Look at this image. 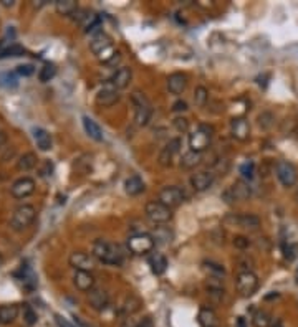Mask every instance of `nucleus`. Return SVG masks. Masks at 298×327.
<instances>
[{
  "label": "nucleus",
  "instance_id": "obj_51",
  "mask_svg": "<svg viewBox=\"0 0 298 327\" xmlns=\"http://www.w3.org/2000/svg\"><path fill=\"white\" fill-rule=\"evenodd\" d=\"M237 327H247V322H245L244 317H238L237 319Z\"/></svg>",
  "mask_w": 298,
  "mask_h": 327
},
{
  "label": "nucleus",
  "instance_id": "obj_13",
  "mask_svg": "<svg viewBox=\"0 0 298 327\" xmlns=\"http://www.w3.org/2000/svg\"><path fill=\"white\" fill-rule=\"evenodd\" d=\"M70 266H73L77 271H91L95 268V258L86 255L83 251H74L70 255Z\"/></svg>",
  "mask_w": 298,
  "mask_h": 327
},
{
  "label": "nucleus",
  "instance_id": "obj_19",
  "mask_svg": "<svg viewBox=\"0 0 298 327\" xmlns=\"http://www.w3.org/2000/svg\"><path fill=\"white\" fill-rule=\"evenodd\" d=\"M133 78V71L128 66H121V68H118L115 71V74L111 76V85L116 89H123L129 85V81Z\"/></svg>",
  "mask_w": 298,
  "mask_h": 327
},
{
  "label": "nucleus",
  "instance_id": "obj_28",
  "mask_svg": "<svg viewBox=\"0 0 298 327\" xmlns=\"http://www.w3.org/2000/svg\"><path fill=\"white\" fill-rule=\"evenodd\" d=\"M83 128H85L86 134L91 139L98 140V142H100V140H103V131H101V128L93 121L91 117L83 116Z\"/></svg>",
  "mask_w": 298,
  "mask_h": 327
},
{
  "label": "nucleus",
  "instance_id": "obj_3",
  "mask_svg": "<svg viewBox=\"0 0 298 327\" xmlns=\"http://www.w3.org/2000/svg\"><path fill=\"white\" fill-rule=\"evenodd\" d=\"M36 218V210L33 205H20L15 208V212L12 215L10 227L15 232H22V230L28 228Z\"/></svg>",
  "mask_w": 298,
  "mask_h": 327
},
{
  "label": "nucleus",
  "instance_id": "obj_9",
  "mask_svg": "<svg viewBox=\"0 0 298 327\" xmlns=\"http://www.w3.org/2000/svg\"><path fill=\"white\" fill-rule=\"evenodd\" d=\"M275 172H277V177L283 187H293L298 180V170L288 160H278L275 166Z\"/></svg>",
  "mask_w": 298,
  "mask_h": 327
},
{
  "label": "nucleus",
  "instance_id": "obj_35",
  "mask_svg": "<svg viewBox=\"0 0 298 327\" xmlns=\"http://www.w3.org/2000/svg\"><path fill=\"white\" fill-rule=\"evenodd\" d=\"M57 74V68H55V65H50V63H47L43 66V68L40 70V73H39V78H40V81L42 83H47V81H50L51 78H53Z\"/></svg>",
  "mask_w": 298,
  "mask_h": 327
},
{
  "label": "nucleus",
  "instance_id": "obj_18",
  "mask_svg": "<svg viewBox=\"0 0 298 327\" xmlns=\"http://www.w3.org/2000/svg\"><path fill=\"white\" fill-rule=\"evenodd\" d=\"M73 282L80 291H91L95 286V276L91 271H74Z\"/></svg>",
  "mask_w": 298,
  "mask_h": 327
},
{
  "label": "nucleus",
  "instance_id": "obj_6",
  "mask_svg": "<svg viewBox=\"0 0 298 327\" xmlns=\"http://www.w3.org/2000/svg\"><path fill=\"white\" fill-rule=\"evenodd\" d=\"M214 129L207 124H200L197 131H194L192 134H189V147L194 152H202L211 144V137H212Z\"/></svg>",
  "mask_w": 298,
  "mask_h": 327
},
{
  "label": "nucleus",
  "instance_id": "obj_36",
  "mask_svg": "<svg viewBox=\"0 0 298 327\" xmlns=\"http://www.w3.org/2000/svg\"><path fill=\"white\" fill-rule=\"evenodd\" d=\"M209 99V91L204 86H197L196 91H194V103L197 104V106H204Z\"/></svg>",
  "mask_w": 298,
  "mask_h": 327
},
{
  "label": "nucleus",
  "instance_id": "obj_43",
  "mask_svg": "<svg viewBox=\"0 0 298 327\" xmlns=\"http://www.w3.org/2000/svg\"><path fill=\"white\" fill-rule=\"evenodd\" d=\"M17 73L22 74V76H32L35 73V68H33V65H20V66H17Z\"/></svg>",
  "mask_w": 298,
  "mask_h": 327
},
{
  "label": "nucleus",
  "instance_id": "obj_52",
  "mask_svg": "<svg viewBox=\"0 0 298 327\" xmlns=\"http://www.w3.org/2000/svg\"><path fill=\"white\" fill-rule=\"evenodd\" d=\"M0 2H2V5H4V7H13L15 0H0Z\"/></svg>",
  "mask_w": 298,
  "mask_h": 327
},
{
  "label": "nucleus",
  "instance_id": "obj_39",
  "mask_svg": "<svg viewBox=\"0 0 298 327\" xmlns=\"http://www.w3.org/2000/svg\"><path fill=\"white\" fill-rule=\"evenodd\" d=\"M24 319H25V322L28 325H33L36 322V314H35V311L32 309V306H28V304H24Z\"/></svg>",
  "mask_w": 298,
  "mask_h": 327
},
{
  "label": "nucleus",
  "instance_id": "obj_44",
  "mask_svg": "<svg viewBox=\"0 0 298 327\" xmlns=\"http://www.w3.org/2000/svg\"><path fill=\"white\" fill-rule=\"evenodd\" d=\"M234 244H235V248H238V250H245V248H249L250 240H249V238H245V236H235L234 238Z\"/></svg>",
  "mask_w": 298,
  "mask_h": 327
},
{
  "label": "nucleus",
  "instance_id": "obj_45",
  "mask_svg": "<svg viewBox=\"0 0 298 327\" xmlns=\"http://www.w3.org/2000/svg\"><path fill=\"white\" fill-rule=\"evenodd\" d=\"M185 109H188V103L185 101H176L173 106V111H177V113L179 111H185Z\"/></svg>",
  "mask_w": 298,
  "mask_h": 327
},
{
  "label": "nucleus",
  "instance_id": "obj_25",
  "mask_svg": "<svg viewBox=\"0 0 298 327\" xmlns=\"http://www.w3.org/2000/svg\"><path fill=\"white\" fill-rule=\"evenodd\" d=\"M18 317V306L15 304H4L0 306V324H12Z\"/></svg>",
  "mask_w": 298,
  "mask_h": 327
},
{
  "label": "nucleus",
  "instance_id": "obj_20",
  "mask_svg": "<svg viewBox=\"0 0 298 327\" xmlns=\"http://www.w3.org/2000/svg\"><path fill=\"white\" fill-rule=\"evenodd\" d=\"M179 147H181V140L179 139H173L169 140V144L161 151L159 154V163L161 166H171L173 163L174 155L179 152Z\"/></svg>",
  "mask_w": 298,
  "mask_h": 327
},
{
  "label": "nucleus",
  "instance_id": "obj_22",
  "mask_svg": "<svg viewBox=\"0 0 298 327\" xmlns=\"http://www.w3.org/2000/svg\"><path fill=\"white\" fill-rule=\"evenodd\" d=\"M119 101V93L116 88H103L96 94V103L100 106H113Z\"/></svg>",
  "mask_w": 298,
  "mask_h": 327
},
{
  "label": "nucleus",
  "instance_id": "obj_12",
  "mask_svg": "<svg viewBox=\"0 0 298 327\" xmlns=\"http://www.w3.org/2000/svg\"><path fill=\"white\" fill-rule=\"evenodd\" d=\"M12 195L15 198H27L35 192V180L30 177H22L18 180H15L12 185Z\"/></svg>",
  "mask_w": 298,
  "mask_h": 327
},
{
  "label": "nucleus",
  "instance_id": "obj_30",
  "mask_svg": "<svg viewBox=\"0 0 298 327\" xmlns=\"http://www.w3.org/2000/svg\"><path fill=\"white\" fill-rule=\"evenodd\" d=\"M55 9L60 15H65V17H70L71 13L78 10V5L74 0H58L55 4Z\"/></svg>",
  "mask_w": 298,
  "mask_h": 327
},
{
  "label": "nucleus",
  "instance_id": "obj_10",
  "mask_svg": "<svg viewBox=\"0 0 298 327\" xmlns=\"http://www.w3.org/2000/svg\"><path fill=\"white\" fill-rule=\"evenodd\" d=\"M250 187L249 183H245L244 180H238L235 182L232 187L227 189L224 192L222 198L226 200L227 203H232V202H244V200H249L250 197Z\"/></svg>",
  "mask_w": 298,
  "mask_h": 327
},
{
  "label": "nucleus",
  "instance_id": "obj_26",
  "mask_svg": "<svg viewBox=\"0 0 298 327\" xmlns=\"http://www.w3.org/2000/svg\"><path fill=\"white\" fill-rule=\"evenodd\" d=\"M199 324L202 327H217L219 325L217 314L211 308H202L199 311Z\"/></svg>",
  "mask_w": 298,
  "mask_h": 327
},
{
  "label": "nucleus",
  "instance_id": "obj_21",
  "mask_svg": "<svg viewBox=\"0 0 298 327\" xmlns=\"http://www.w3.org/2000/svg\"><path fill=\"white\" fill-rule=\"evenodd\" d=\"M188 88V76L182 73H173L167 78V89L173 94H182Z\"/></svg>",
  "mask_w": 298,
  "mask_h": 327
},
{
  "label": "nucleus",
  "instance_id": "obj_48",
  "mask_svg": "<svg viewBox=\"0 0 298 327\" xmlns=\"http://www.w3.org/2000/svg\"><path fill=\"white\" fill-rule=\"evenodd\" d=\"M283 251H285V258L287 259H293L295 258V253L292 247H283Z\"/></svg>",
  "mask_w": 298,
  "mask_h": 327
},
{
  "label": "nucleus",
  "instance_id": "obj_42",
  "mask_svg": "<svg viewBox=\"0 0 298 327\" xmlns=\"http://www.w3.org/2000/svg\"><path fill=\"white\" fill-rule=\"evenodd\" d=\"M173 124H174V128L179 132H185V131L189 129V121L185 117H176L174 121H173Z\"/></svg>",
  "mask_w": 298,
  "mask_h": 327
},
{
  "label": "nucleus",
  "instance_id": "obj_16",
  "mask_svg": "<svg viewBox=\"0 0 298 327\" xmlns=\"http://www.w3.org/2000/svg\"><path fill=\"white\" fill-rule=\"evenodd\" d=\"M214 180H215V177L212 172H206V170H202V172H197L191 177V185L194 187V190L204 192L212 187Z\"/></svg>",
  "mask_w": 298,
  "mask_h": 327
},
{
  "label": "nucleus",
  "instance_id": "obj_32",
  "mask_svg": "<svg viewBox=\"0 0 298 327\" xmlns=\"http://www.w3.org/2000/svg\"><path fill=\"white\" fill-rule=\"evenodd\" d=\"M36 160H39V159H36V155L33 152H27V154H24L18 159L17 169L18 170H24V172H27V170H32L36 166Z\"/></svg>",
  "mask_w": 298,
  "mask_h": 327
},
{
  "label": "nucleus",
  "instance_id": "obj_5",
  "mask_svg": "<svg viewBox=\"0 0 298 327\" xmlns=\"http://www.w3.org/2000/svg\"><path fill=\"white\" fill-rule=\"evenodd\" d=\"M144 212H146L147 220L153 221L154 225H162V223H167L171 218H173V212H171V208L166 207L164 203H161L159 200L147 202Z\"/></svg>",
  "mask_w": 298,
  "mask_h": 327
},
{
  "label": "nucleus",
  "instance_id": "obj_2",
  "mask_svg": "<svg viewBox=\"0 0 298 327\" xmlns=\"http://www.w3.org/2000/svg\"><path fill=\"white\" fill-rule=\"evenodd\" d=\"M131 101L134 104V121H136L139 128H143V126L149 122V119H151V114H153L151 103L139 91H134L131 94Z\"/></svg>",
  "mask_w": 298,
  "mask_h": 327
},
{
  "label": "nucleus",
  "instance_id": "obj_29",
  "mask_svg": "<svg viewBox=\"0 0 298 327\" xmlns=\"http://www.w3.org/2000/svg\"><path fill=\"white\" fill-rule=\"evenodd\" d=\"M139 308H141V299L139 297H136V296H128L126 297V301L123 302V306H121V314H124V316H131V314H134V312L136 311H139Z\"/></svg>",
  "mask_w": 298,
  "mask_h": 327
},
{
  "label": "nucleus",
  "instance_id": "obj_33",
  "mask_svg": "<svg viewBox=\"0 0 298 327\" xmlns=\"http://www.w3.org/2000/svg\"><path fill=\"white\" fill-rule=\"evenodd\" d=\"M25 53L24 47H20L18 43H12L10 47L4 48V51L0 53V58H10V56H22Z\"/></svg>",
  "mask_w": 298,
  "mask_h": 327
},
{
  "label": "nucleus",
  "instance_id": "obj_27",
  "mask_svg": "<svg viewBox=\"0 0 298 327\" xmlns=\"http://www.w3.org/2000/svg\"><path fill=\"white\" fill-rule=\"evenodd\" d=\"M124 190L128 195H138L144 190V182L139 175H131L129 178H126L124 182Z\"/></svg>",
  "mask_w": 298,
  "mask_h": 327
},
{
  "label": "nucleus",
  "instance_id": "obj_14",
  "mask_svg": "<svg viewBox=\"0 0 298 327\" xmlns=\"http://www.w3.org/2000/svg\"><path fill=\"white\" fill-rule=\"evenodd\" d=\"M226 221H232L234 225L247 230H257L260 227V218L253 213H240V215H229Z\"/></svg>",
  "mask_w": 298,
  "mask_h": 327
},
{
  "label": "nucleus",
  "instance_id": "obj_8",
  "mask_svg": "<svg viewBox=\"0 0 298 327\" xmlns=\"http://www.w3.org/2000/svg\"><path fill=\"white\" fill-rule=\"evenodd\" d=\"M237 291L240 293V296L249 297L258 289V278L253 271H240L235 279Z\"/></svg>",
  "mask_w": 298,
  "mask_h": 327
},
{
  "label": "nucleus",
  "instance_id": "obj_50",
  "mask_svg": "<svg viewBox=\"0 0 298 327\" xmlns=\"http://www.w3.org/2000/svg\"><path fill=\"white\" fill-rule=\"evenodd\" d=\"M119 327H136V324H134V322L131 321V319H128V321H124Z\"/></svg>",
  "mask_w": 298,
  "mask_h": 327
},
{
  "label": "nucleus",
  "instance_id": "obj_31",
  "mask_svg": "<svg viewBox=\"0 0 298 327\" xmlns=\"http://www.w3.org/2000/svg\"><path fill=\"white\" fill-rule=\"evenodd\" d=\"M200 160H202V157H200V152L189 151V152H185V154L182 155V159H181V167H182V169H194L196 166H199Z\"/></svg>",
  "mask_w": 298,
  "mask_h": 327
},
{
  "label": "nucleus",
  "instance_id": "obj_11",
  "mask_svg": "<svg viewBox=\"0 0 298 327\" xmlns=\"http://www.w3.org/2000/svg\"><path fill=\"white\" fill-rule=\"evenodd\" d=\"M158 200L161 203H164L166 207L173 208V207H179L184 202V192L179 187H164L159 192Z\"/></svg>",
  "mask_w": 298,
  "mask_h": 327
},
{
  "label": "nucleus",
  "instance_id": "obj_47",
  "mask_svg": "<svg viewBox=\"0 0 298 327\" xmlns=\"http://www.w3.org/2000/svg\"><path fill=\"white\" fill-rule=\"evenodd\" d=\"M55 321H57V324L60 325V327H73L68 321H66V319H63L62 316H55Z\"/></svg>",
  "mask_w": 298,
  "mask_h": 327
},
{
  "label": "nucleus",
  "instance_id": "obj_40",
  "mask_svg": "<svg viewBox=\"0 0 298 327\" xmlns=\"http://www.w3.org/2000/svg\"><path fill=\"white\" fill-rule=\"evenodd\" d=\"M240 174L245 178H249V180H250V178L253 177V174H255V163H253L252 160L242 163V166H240Z\"/></svg>",
  "mask_w": 298,
  "mask_h": 327
},
{
  "label": "nucleus",
  "instance_id": "obj_23",
  "mask_svg": "<svg viewBox=\"0 0 298 327\" xmlns=\"http://www.w3.org/2000/svg\"><path fill=\"white\" fill-rule=\"evenodd\" d=\"M33 139L35 144L40 151H50L51 149V136L48 131H45L42 128H35L33 129Z\"/></svg>",
  "mask_w": 298,
  "mask_h": 327
},
{
  "label": "nucleus",
  "instance_id": "obj_41",
  "mask_svg": "<svg viewBox=\"0 0 298 327\" xmlns=\"http://www.w3.org/2000/svg\"><path fill=\"white\" fill-rule=\"evenodd\" d=\"M273 121H275V117L272 113H264V114H260L258 116V124L262 126L264 129H268V128H272L273 126Z\"/></svg>",
  "mask_w": 298,
  "mask_h": 327
},
{
  "label": "nucleus",
  "instance_id": "obj_7",
  "mask_svg": "<svg viewBox=\"0 0 298 327\" xmlns=\"http://www.w3.org/2000/svg\"><path fill=\"white\" fill-rule=\"evenodd\" d=\"M154 236L149 233H138L133 235L128 240V248L133 255H147L154 250Z\"/></svg>",
  "mask_w": 298,
  "mask_h": 327
},
{
  "label": "nucleus",
  "instance_id": "obj_37",
  "mask_svg": "<svg viewBox=\"0 0 298 327\" xmlns=\"http://www.w3.org/2000/svg\"><path fill=\"white\" fill-rule=\"evenodd\" d=\"M204 268H206V271L209 274H212V278H222L224 276V266L217 264V263H212V261H209V263H204Z\"/></svg>",
  "mask_w": 298,
  "mask_h": 327
},
{
  "label": "nucleus",
  "instance_id": "obj_17",
  "mask_svg": "<svg viewBox=\"0 0 298 327\" xmlns=\"http://www.w3.org/2000/svg\"><path fill=\"white\" fill-rule=\"evenodd\" d=\"M88 302L95 311H103L108 306L109 302V296L104 289H91L88 294Z\"/></svg>",
  "mask_w": 298,
  "mask_h": 327
},
{
  "label": "nucleus",
  "instance_id": "obj_56",
  "mask_svg": "<svg viewBox=\"0 0 298 327\" xmlns=\"http://www.w3.org/2000/svg\"><path fill=\"white\" fill-rule=\"evenodd\" d=\"M296 136H298V131H296Z\"/></svg>",
  "mask_w": 298,
  "mask_h": 327
},
{
  "label": "nucleus",
  "instance_id": "obj_55",
  "mask_svg": "<svg viewBox=\"0 0 298 327\" xmlns=\"http://www.w3.org/2000/svg\"><path fill=\"white\" fill-rule=\"evenodd\" d=\"M4 264V256H2V253H0V266Z\"/></svg>",
  "mask_w": 298,
  "mask_h": 327
},
{
  "label": "nucleus",
  "instance_id": "obj_1",
  "mask_svg": "<svg viewBox=\"0 0 298 327\" xmlns=\"http://www.w3.org/2000/svg\"><path fill=\"white\" fill-rule=\"evenodd\" d=\"M93 258L98 259L104 264H116L119 266L123 263V253L116 244L109 243L106 240H96L93 243Z\"/></svg>",
  "mask_w": 298,
  "mask_h": 327
},
{
  "label": "nucleus",
  "instance_id": "obj_15",
  "mask_svg": "<svg viewBox=\"0 0 298 327\" xmlns=\"http://www.w3.org/2000/svg\"><path fill=\"white\" fill-rule=\"evenodd\" d=\"M230 132L237 140H247L250 137V124L245 117H235L230 122Z\"/></svg>",
  "mask_w": 298,
  "mask_h": 327
},
{
  "label": "nucleus",
  "instance_id": "obj_46",
  "mask_svg": "<svg viewBox=\"0 0 298 327\" xmlns=\"http://www.w3.org/2000/svg\"><path fill=\"white\" fill-rule=\"evenodd\" d=\"M136 327H154V322H153L151 317H144L143 321H139L136 324Z\"/></svg>",
  "mask_w": 298,
  "mask_h": 327
},
{
  "label": "nucleus",
  "instance_id": "obj_38",
  "mask_svg": "<svg viewBox=\"0 0 298 327\" xmlns=\"http://www.w3.org/2000/svg\"><path fill=\"white\" fill-rule=\"evenodd\" d=\"M0 86L4 88H15L17 86V78L12 73H0Z\"/></svg>",
  "mask_w": 298,
  "mask_h": 327
},
{
  "label": "nucleus",
  "instance_id": "obj_4",
  "mask_svg": "<svg viewBox=\"0 0 298 327\" xmlns=\"http://www.w3.org/2000/svg\"><path fill=\"white\" fill-rule=\"evenodd\" d=\"M89 47H91V51L101 59L103 63H109L111 59L118 55V51L115 50L113 43H111V40H109V36H106L104 33L96 35Z\"/></svg>",
  "mask_w": 298,
  "mask_h": 327
},
{
  "label": "nucleus",
  "instance_id": "obj_53",
  "mask_svg": "<svg viewBox=\"0 0 298 327\" xmlns=\"http://www.w3.org/2000/svg\"><path fill=\"white\" fill-rule=\"evenodd\" d=\"M272 327H283V325H282V322H280V321H275V324H273Z\"/></svg>",
  "mask_w": 298,
  "mask_h": 327
},
{
  "label": "nucleus",
  "instance_id": "obj_49",
  "mask_svg": "<svg viewBox=\"0 0 298 327\" xmlns=\"http://www.w3.org/2000/svg\"><path fill=\"white\" fill-rule=\"evenodd\" d=\"M7 142V134L4 131H0V147H4Z\"/></svg>",
  "mask_w": 298,
  "mask_h": 327
},
{
  "label": "nucleus",
  "instance_id": "obj_34",
  "mask_svg": "<svg viewBox=\"0 0 298 327\" xmlns=\"http://www.w3.org/2000/svg\"><path fill=\"white\" fill-rule=\"evenodd\" d=\"M270 324H272L270 316L265 311H257L253 314V325L255 327H270Z\"/></svg>",
  "mask_w": 298,
  "mask_h": 327
},
{
  "label": "nucleus",
  "instance_id": "obj_54",
  "mask_svg": "<svg viewBox=\"0 0 298 327\" xmlns=\"http://www.w3.org/2000/svg\"><path fill=\"white\" fill-rule=\"evenodd\" d=\"M2 51H4V42L0 40V53H2Z\"/></svg>",
  "mask_w": 298,
  "mask_h": 327
},
{
  "label": "nucleus",
  "instance_id": "obj_24",
  "mask_svg": "<svg viewBox=\"0 0 298 327\" xmlns=\"http://www.w3.org/2000/svg\"><path fill=\"white\" fill-rule=\"evenodd\" d=\"M149 266H151V271L154 274L161 276V274H164L167 270V259L166 256H162L161 253H153L151 258H149Z\"/></svg>",
  "mask_w": 298,
  "mask_h": 327
}]
</instances>
